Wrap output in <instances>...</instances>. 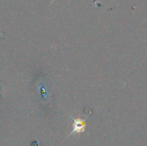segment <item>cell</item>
Returning a JSON list of instances; mask_svg holds the SVG:
<instances>
[{
	"mask_svg": "<svg viewBox=\"0 0 147 146\" xmlns=\"http://www.w3.org/2000/svg\"><path fill=\"white\" fill-rule=\"evenodd\" d=\"M84 124L82 121L77 120V121H75V123H74V130H73V132H78V133H79V132H81V131L84 130Z\"/></svg>",
	"mask_w": 147,
	"mask_h": 146,
	"instance_id": "obj_1",
	"label": "cell"
}]
</instances>
